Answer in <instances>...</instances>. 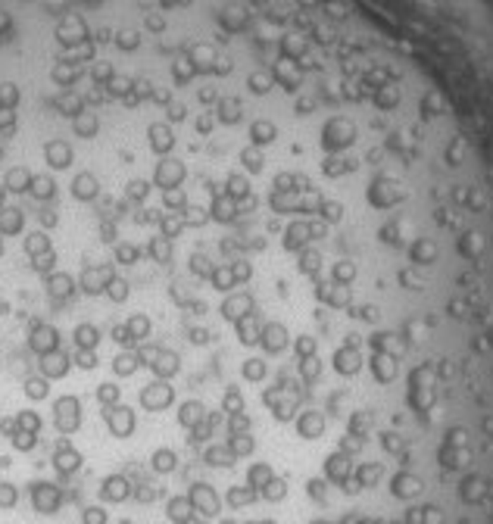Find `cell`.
I'll use <instances>...</instances> for the list:
<instances>
[{"instance_id": "6da1fadb", "label": "cell", "mask_w": 493, "mask_h": 524, "mask_svg": "<svg viewBox=\"0 0 493 524\" xmlns=\"http://www.w3.org/2000/svg\"><path fill=\"white\" fill-rule=\"evenodd\" d=\"M54 428L60 437H72L82 431V399L75 393H63L54 403Z\"/></svg>"}, {"instance_id": "7a4b0ae2", "label": "cell", "mask_w": 493, "mask_h": 524, "mask_svg": "<svg viewBox=\"0 0 493 524\" xmlns=\"http://www.w3.org/2000/svg\"><path fill=\"white\" fill-rule=\"evenodd\" d=\"M28 493H32V506L38 515H56L63 506V490L56 484H50V480H35L32 487H28Z\"/></svg>"}, {"instance_id": "3957f363", "label": "cell", "mask_w": 493, "mask_h": 524, "mask_svg": "<svg viewBox=\"0 0 493 524\" xmlns=\"http://www.w3.org/2000/svg\"><path fill=\"white\" fill-rule=\"evenodd\" d=\"M50 462H54V468H56V475H60V478H72L75 471H82L85 458H82V453H78L75 447H72L69 437H60L56 447H54V458H50Z\"/></svg>"}, {"instance_id": "277c9868", "label": "cell", "mask_w": 493, "mask_h": 524, "mask_svg": "<svg viewBox=\"0 0 493 524\" xmlns=\"http://www.w3.org/2000/svg\"><path fill=\"white\" fill-rule=\"evenodd\" d=\"M75 353V349H72ZM72 353H66V349H54V353L47 356H38V371L47 378V381H63V378L72 371V366H75V359H72Z\"/></svg>"}, {"instance_id": "5b68a950", "label": "cell", "mask_w": 493, "mask_h": 524, "mask_svg": "<svg viewBox=\"0 0 493 524\" xmlns=\"http://www.w3.org/2000/svg\"><path fill=\"white\" fill-rule=\"evenodd\" d=\"M172 403H175V390H172V384L163 381V378H156L154 384H147V387L141 390V406L147 412H163V409H169Z\"/></svg>"}, {"instance_id": "8992f818", "label": "cell", "mask_w": 493, "mask_h": 524, "mask_svg": "<svg viewBox=\"0 0 493 524\" xmlns=\"http://www.w3.org/2000/svg\"><path fill=\"white\" fill-rule=\"evenodd\" d=\"M104 421H106V431H110L116 440H125V437H132L135 431V412L132 406H110V409H104Z\"/></svg>"}, {"instance_id": "52a82bcc", "label": "cell", "mask_w": 493, "mask_h": 524, "mask_svg": "<svg viewBox=\"0 0 493 524\" xmlns=\"http://www.w3.org/2000/svg\"><path fill=\"white\" fill-rule=\"evenodd\" d=\"M259 347L266 349V353H285L287 347H291V328H287L281 318H275V322H266L263 325V334H259Z\"/></svg>"}, {"instance_id": "ba28073f", "label": "cell", "mask_w": 493, "mask_h": 524, "mask_svg": "<svg viewBox=\"0 0 493 524\" xmlns=\"http://www.w3.org/2000/svg\"><path fill=\"white\" fill-rule=\"evenodd\" d=\"M187 499H191L194 512L203 515V518H216V515L222 512V499L216 497V490L206 487V484H194L191 493H187Z\"/></svg>"}, {"instance_id": "9c48e42d", "label": "cell", "mask_w": 493, "mask_h": 524, "mask_svg": "<svg viewBox=\"0 0 493 524\" xmlns=\"http://www.w3.org/2000/svg\"><path fill=\"white\" fill-rule=\"evenodd\" d=\"M147 366H150V371H154L156 378L169 381V378H175L178 371H181V359L172 353V349L156 347V349H150V353H147Z\"/></svg>"}, {"instance_id": "30bf717a", "label": "cell", "mask_w": 493, "mask_h": 524, "mask_svg": "<svg viewBox=\"0 0 493 524\" xmlns=\"http://www.w3.org/2000/svg\"><path fill=\"white\" fill-rule=\"evenodd\" d=\"M259 306H256V297L250 294V290H235V294L228 297V300L222 303V312H225V318H231V322H241L244 316H250V312H256Z\"/></svg>"}, {"instance_id": "8fae6325", "label": "cell", "mask_w": 493, "mask_h": 524, "mask_svg": "<svg viewBox=\"0 0 493 524\" xmlns=\"http://www.w3.org/2000/svg\"><path fill=\"white\" fill-rule=\"evenodd\" d=\"M128 497H135V484L125 475H106L100 484V499L104 502H125Z\"/></svg>"}, {"instance_id": "7c38bea8", "label": "cell", "mask_w": 493, "mask_h": 524, "mask_svg": "<svg viewBox=\"0 0 493 524\" xmlns=\"http://www.w3.org/2000/svg\"><path fill=\"white\" fill-rule=\"evenodd\" d=\"M325 425H328L325 412H318V409H306L297 415V431H300L303 440H318L325 434Z\"/></svg>"}, {"instance_id": "4fadbf2b", "label": "cell", "mask_w": 493, "mask_h": 524, "mask_svg": "<svg viewBox=\"0 0 493 524\" xmlns=\"http://www.w3.org/2000/svg\"><path fill=\"white\" fill-rule=\"evenodd\" d=\"M166 515H169L172 524H194L197 518H194V506L187 497H172L169 502H166Z\"/></svg>"}, {"instance_id": "5bb4252c", "label": "cell", "mask_w": 493, "mask_h": 524, "mask_svg": "<svg viewBox=\"0 0 493 524\" xmlns=\"http://www.w3.org/2000/svg\"><path fill=\"white\" fill-rule=\"evenodd\" d=\"M23 393L28 399H32V403H41V399H47L50 397V381L44 375H25L23 378Z\"/></svg>"}, {"instance_id": "9a60e30c", "label": "cell", "mask_w": 493, "mask_h": 524, "mask_svg": "<svg viewBox=\"0 0 493 524\" xmlns=\"http://www.w3.org/2000/svg\"><path fill=\"white\" fill-rule=\"evenodd\" d=\"M206 418V406L203 403H197V399H187V403H181V409H178V425L181 428H197L200 421Z\"/></svg>"}, {"instance_id": "2e32d148", "label": "cell", "mask_w": 493, "mask_h": 524, "mask_svg": "<svg viewBox=\"0 0 493 524\" xmlns=\"http://www.w3.org/2000/svg\"><path fill=\"white\" fill-rule=\"evenodd\" d=\"M203 462L213 465V468H231V465L237 462V456L228 449V443H216V447H206Z\"/></svg>"}, {"instance_id": "e0dca14e", "label": "cell", "mask_w": 493, "mask_h": 524, "mask_svg": "<svg viewBox=\"0 0 493 524\" xmlns=\"http://www.w3.org/2000/svg\"><path fill=\"white\" fill-rule=\"evenodd\" d=\"M150 468H154L156 475H172V471L178 468V453H175V449H169V447L156 449V453L150 456Z\"/></svg>"}, {"instance_id": "ac0fdd59", "label": "cell", "mask_w": 493, "mask_h": 524, "mask_svg": "<svg viewBox=\"0 0 493 524\" xmlns=\"http://www.w3.org/2000/svg\"><path fill=\"white\" fill-rule=\"evenodd\" d=\"M225 499H228L231 509H244V506H250V502L259 499V490H253V487H228Z\"/></svg>"}, {"instance_id": "d6986e66", "label": "cell", "mask_w": 493, "mask_h": 524, "mask_svg": "<svg viewBox=\"0 0 493 524\" xmlns=\"http://www.w3.org/2000/svg\"><path fill=\"white\" fill-rule=\"evenodd\" d=\"M97 403L104 406V409H110V406H119L122 403V387L119 384H113V381H104V384H97Z\"/></svg>"}, {"instance_id": "ffe728a7", "label": "cell", "mask_w": 493, "mask_h": 524, "mask_svg": "<svg viewBox=\"0 0 493 524\" xmlns=\"http://www.w3.org/2000/svg\"><path fill=\"white\" fill-rule=\"evenodd\" d=\"M275 478V471L269 468L266 462H256V465H250V471H246V487H253V490H263L266 484Z\"/></svg>"}, {"instance_id": "44dd1931", "label": "cell", "mask_w": 493, "mask_h": 524, "mask_svg": "<svg viewBox=\"0 0 493 524\" xmlns=\"http://www.w3.org/2000/svg\"><path fill=\"white\" fill-rule=\"evenodd\" d=\"M228 449L237 458L253 456V449H256V437H250V434H228Z\"/></svg>"}, {"instance_id": "7402d4cb", "label": "cell", "mask_w": 493, "mask_h": 524, "mask_svg": "<svg viewBox=\"0 0 493 524\" xmlns=\"http://www.w3.org/2000/svg\"><path fill=\"white\" fill-rule=\"evenodd\" d=\"M259 497L269 499V502H281V499L287 497V480H285V478H272L269 484L259 490Z\"/></svg>"}, {"instance_id": "603a6c76", "label": "cell", "mask_w": 493, "mask_h": 524, "mask_svg": "<svg viewBox=\"0 0 493 524\" xmlns=\"http://www.w3.org/2000/svg\"><path fill=\"white\" fill-rule=\"evenodd\" d=\"M16 502H19V487L10 484V480H0V509L10 512V509H16Z\"/></svg>"}, {"instance_id": "cb8c5ba5", "label": "cell", "mask_w": 493, "mask_h": 524, "mask_svg": "<svg viewBox=\"0 0 493 524\" xmlns=\"http://www.w3.org/2000/svg\"><path fill=\"white\" fill-rule=\"evenodd\" d=\"M225 428H228V434H250L253 421H250L246 412H231L228 421H225Z\"/></svg>"}, {"instance_id": "d4e9b609", "label": "cell", "mask_w": 493, "mask_h": 524, "mask_svg": "<svg viewBox=\"0 0 493 524\" xmlns=\"http://www.w3.org/2000/svg\"><path fill=\"white\" fill-rule=\"evenodd\" d=\"M213 287L216 290H231V287H237L235 284V275H231V262H225V266H219L213 272Z\"/></svg>"}, {"instance_id": "484cf974", "label": "cell", "mask_w": 493, "mask_h": 524, "mask_svg": "<svg viewBox=\"0 0 493 524\" xmlns=\"http://www.w3.org/2000/svg\"><path fill=\"white\" fill-rule=\"evenodd\" d=\"M82 524H110V512L100 506H85L82 509Z\"/></svg>"}, {"instance_id": "4316f807", "label": "cell", "mask_w": 493, "mask_h": 524, "mask_svg": "<svg viewBox=\"0 0 493 524\" xmlns=\"http://www.w3.org/2000/svg\"><path fill=\"white\" fill-rule=\"evenodd\" d=\"M222 412H244V397H241V390L237 387H231V390H225V399H222Z\"/></svg>"}, {"instance_id": "83f0119b", "label": "cell", "mask_w": 493, "mask_h": 524, "mask_svg": "<svg viewBox=\"0 0 493 524\" xmlns=\"http://www.w3.org/2000/svg\"><path fill=\"white\" fill-rule=\"evenodd\" d=\"M244 378H246V381H263V378H266V362L263 359H246L244 362Z\"/></svg>"}, {"instance_id": "f1b7e54d", "label": "cell", "mask_w": 493, "mask_h": 524, "mask_svg": "<svg viewBox=\"0 0 493 524\" xmlns=\"http://www.w3.org/2000/svg\"><path fill=\"white\" fill-rule=\"evenodd\" d=\"M206 340H209L206 331H200V328H194V331H191V344H206Z\"/></svg>"}, {"instance_id": "f546056e", "label": "cell", "mask_w": 493, "mask_h": 524, "mask_svg": "<svg viewBox=\"0 0 493 524\" xmlns=\"http://www.w3.org/2000/svg\"><path fill=\"white\" fill-rule=\"evenodd\" d=\"M222 524H235V521H222Z\"/></svg>"}, {"instance_id": "4dcf8cb0", "label": "cell", "mask_w": 493, "mask_h": 524, "mask_svg": "<svg viewBox=\"0 0 493 524\" xmlns=\"http://www.w3.org/2000/svg\"><path fill=\"white\" fill-rule=\"evenodd\" d=\"M194 524H206V521H194Z\"/></svg>"}, {"instance_id": "1f68e13d", "label": "cell", "mask_w": 493, "mask_h": 524, "mask_svg": "<svg viewBox=\"0 0 493 524\" xmlns=\"http://www.w3.org/2000/svg\"><path fill=\"white\" fill-rule=\"evenodd\" d=\"M246 524H259V521H246Z\"/></svg>"}]
</instances>
